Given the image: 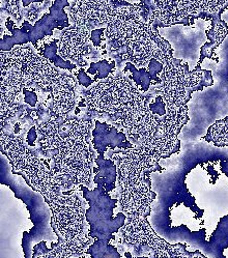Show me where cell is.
Masks as SVG:
<instances>
[{
  "instance_id": "9a60e30c",
  "label": "cell",
  "mask_w": 228,
  "mask_h": 258,
  "mask_svg": "<svg viewBox=\"0 0 228 258\" xmlns=\"http://www.w3.org/2000/svg\"><path fill=\"white\" fill-rule=\"evenodd\" d=\"M125 255H126V257H127V258H135V257H132V256L130 255V253H129V252H126V254H125ZM137 258H147V257H137Z\"/></svg>"
},
{
  "instance_id": "7c38bea8",
  "label": "cell",
  "mask_w": 228,
  "mask_h": 258,
  "mask_svg": "<svg viewBox=\"0 0 228 258\" xmlns=\"http://www.w3.org/2000/svg\"><path fill=\"white\" fill-rule=\"evenodd\" d=\"M77 79L79 84H81L82 86L88 87L90 84H92L94 81L93 79H91L89 76H87V74L85 73V71L83 69H81L78 73H77Z\"/></svg>"
},
{
  "instance_id": "5bb4252c",
  "label": "cell",
  "mask_w": 228,
  "mask_h": 258,
  "mask_svg": "<svg viewBox=\"0 0 228 258\" xmlns=\"http://www.w3.org/2000/svg\"><path fill=\"white\" fill-rule=\"evenodd\" d=\"M37 135H36V128L35 126L31 127L30 131L27 134V145L29 146H35V139H36Z\"/></svg>"
},
{
  "instance_id": "ba28073f",
  "label": "cell",
  "mask_w": 228,
  "mask_h": 258,
  "mask_svg": "<svg viewBox=\"0 0 228 258\" xmlns=\"http://www.w3.org/2000/svg\"><path fill=\"white\" fill-rule=\"evenodd\" d=\"M85 253L89 254L91 258H121V254L116 247L98 239L88 247Z\"/></svg>"
},
{
  "instance_id": "7a4b0ae2",
  "label": "cell",
  "mask_w": 228,
  "mask_h": 258,
  "mask_svg": "<svg viewBox=\"0 0 228 258\" xmlns=\"http://www.w3.org/2000/svg\"><path fill=\"white\" fill-rule=\"evenodd\" d=\"M84 198L88 201L89 209L85 212V220L89 223V236L100 242L109 244L114 233L125 226L126 215L119 213L112 217L113 209L117 207L118 199H112L106 190L100 186L88 190L85 186H79Z\"/></svg>"
},
{
  "instance_id": "9c48e42d",
  "label": "cell",
  "mask_w": 228,
  "mask_h": 258,
  "mask_svg": "<svg viewBox=\"0 0 228 258\" xmlns=\"http://www.w3.org/2000/svg\"><path fill=\"white\" fill-rule=\"evenodd\" d=\"M131 71L132 72V77L134 79L137 87L140 88V90L142 91H147L150 84L153 83V80L155 79L153 76H151V74L149 72H147L145 70V68H141L140 70H136L135 67L133 66L131 62H128L126 64V69L125 71Z\"/></svg>"
},
{
  "instance_id": "5b68a950",
  "label": "cell",
  "mask_w": 228,
  "mask_h": 258,
  "mask_svg": "<svg viewBox=\"0 0 228 258\" xmlns=\"http://www.w3.org/2000/svg\"><path fill=\"white\" fill-rule=\"evenodd\" d=\"M90 38L89 30L84 26H72L63 32L60 41L59 53L65 59L80 62L84 54V45Z\"/></svg>"
},
{
  "instance_id": "52a82bcc",
  "label": "cell",
  "mask_w": 228,
  "mask_h": 258,
  "mask_svg": "<svg viewBox=\"0 0 228 258\" xmlns=\"http://www.w3.org/2000/svg\"><path fill=\"white\" fill-rule=\"evenodd\" d=\"M59 46H57V41H52L50 44H43V49L42 54L43 57L51 61L56 68H61L65 70H70L73 71L75 69H77V66L73 64L70 61H66L63 59L62 56L57 55V52H59Z\"/></svg>"
},
{
  "instance_id": "8992f818",
  "label": "cell",
  "mask_w": 228,
  "mask_h": 258,
  "mask_svg": "<svg viewBox=\"0 0 228 258\" xmlns=\"http://www.w3.org/2000/svg\"><path fill=\"white\" fill-rule=\"evenodd\" d=\"M98 165V169L93 168V182L104 188L106 192H112L117 187L118 178V166L112 160H106L104 157L99 156L94 159Z\"/></svg>"
},
{
  "instance_id": "6da1fadb",
  "label": "cell",
  "mask_w": 228,
  "mask_h": 258,
  "mask_svg": "<svg viewBox=\"0 0 228 258\" xmlns=\"http://www.w3.org/2000/svg\"><path fill=\"white\" fill-rule=\"evenodd\" d=\"M117 162L120 189V205L128 216L146 218L156 194L151 191L149 174L162 170L154 156H144L131 150L113 153Z\"/></svg>"
},
{
  "instance_id": "30bf717a",
  "label": "cell",
  "mask_w": 228,
  "mask_h": 258,
  "mask_svg": "<svg viewBox=\"0 0 228 258\" xmlns=\"http://www.w3.org/2000/svg\"><path fill=\"white\" fill-rule=\"evenodd\" d=\"M114 66H116V63H114V61L112 62H108L106 59L104 60H101L97 63H91L90 64V68L87 70V73L88 74H96L97 77L94 78V81H96L97 79H106L108 78L109 74L111 72V70L114 68Z\"/></svg>"
},
{
  "instance_id": "4fadbf2b",
  "label": "cell",
  "mask_w": 228,
  "mask_h": 258,
  "mask_svg": "<svg viewBox=\"0 0 228 258\" xmlns=\"http://www.w3.org/2000/svg\"><path fill=\"white\" fill-rule=\"evenodd\" d=\"M22 91H23V94H24V100H25V102L28 103L30 106L34 107L35 104H36V102H37V97H36L34 91H30V90H28L26 87H24V88L22 89Z\"/></svg>"
},
{
  "instance_id": "277c9868",
  "label": "cell",
  "mask_w": 228,
  "mask_h": 258,
  "mask_svg": "<svg viewBox=\"0 0 228 258\" xmlns=\"http://www.w3.org/2000/svg\"><path fill=\"white\" fill-rule=\"evenodd\" d=\"M92 145L93 149L99 153V156L104 157L106 150L110 146V149L114 151L119 149L131 150L135 149V146L128 141L127 136L119 132L116 126L108 124L107 122H101L96 120V127L92 131Z\"/></svg>"
},
{
  "instance_id": "3957f363",
  "label": "cell",
  "mask_w": 228,
  "mask_h": 258,
  "mask_svg": "<svg viewBox=\"0 0 228 258\" xmlns=\"http://www.w3.org/2000/svg\"><path fill=\"white\" fill-rule=\"evenodd\" d=\"M52 211L51 226L59 241L75 242L89 238L84 226L85 212L76 190L66 191L51 201L45 199Z\"/></svg>"
},
{
  "instance_id": "8fae6325",
  "label": "cell",
  "mask_w": 228,
  "mask_h": 258,
  "mask_svg": "<svg viewBox=\"0 0 228 258\" xmlns=\"http://www.w3.org/2000/svg\"><path fill=\"white\" fill-rule=\"evenodd\" d=\"M106 29L101 28V29H93L90 31V40L93 43V46L99 47L101 46L102 43V34L104 33Z\"/></svg>"
}]
</instances>
